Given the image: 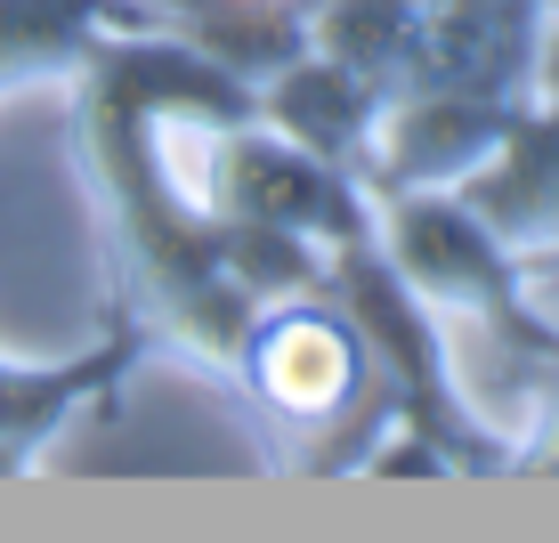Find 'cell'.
Masks as SVG:
<instances>
[{
	"instance_id": "1",
	"label": "cell",
	"mask_w": 559,
	"mask_h": 543,
	"mask_svg": "<svg viewBox=\"0 0 559 543\" xmlns=\"http://www.w3.org/2000/svg\"><path fill=\"white\" fill-rule=\"evenodd\" d=\"M267 390L293 398V405H333L349 390V349H341V333H324V324H284V333L267 341Z\"/></svg>"
},
{
	"instance_id": "2",
	"label": "cell",
	"mask_w": 559,
	"mask_h": 543,
	"mask_svg": "<svg viewBox=\"0 0 559 543\" xmlns=\"http://www.w3.org/2000/svg\"><path fill=\"white\" fill-rule=\"evenodd\" d=\"M284 122L300 130V139H349L357 130V90L341 66H317V73H293V90H284Z\"/></svg>"
}]
</instances>
